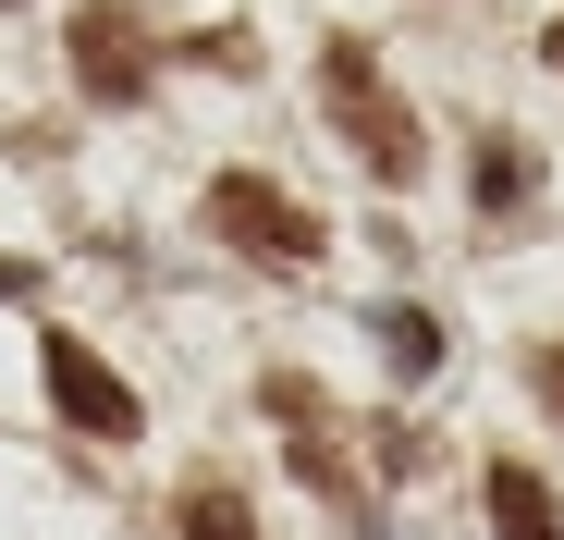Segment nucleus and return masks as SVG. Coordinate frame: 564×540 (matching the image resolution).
Wrapping results in <instances>:
<instances>
[{
  "label": "nucleus",
  "instance_id": "0eeeda50",
  "mask_svg": "<svg viewBox=\"0 0 564 540\" xmlns=\"http://www.w3.org/2000/svg\"><path fill=\"white\" fill-rule=\"evenodd\" d=\"M381 356H393L405 381H430V369H442V320H430V307H381Z\"/></svg>",
  "mask_w": 564,
  "mask_h": 540
},
{
  "label": "nucleus",
  "instance_id": "423d86ee",
  "mask_svg": "<svg viewBox=\"0 0 564 540\" xmlns=\"http://www.w3.org/2000/svg\"><path fill=\"white\" fill-rule=\"evenodd\" d=\"M528 185H540V160H528L516 136H479V185H466V197H479V222H516Z\"/></svg>",
  "mask_w": 564,
  "mask_h": 540
},
{
  "label": "nucleus",
  "instance_id": "f257e3e1",
  "mask_svg": "<svg viewBox=\"0 0 564 540\" xmlns=\"http://www.w3.org/2000/svg\"><path fill=\"white\" fill-rule=\"evenodd\" d=\"M319 111H332V136L381 172V185H417L430 136H417V111L393 99V74H381V50H368V37H319Z\"/></svg>",
  "mask_w": 564,
  "mask_h": 540
},
{
  "label": "nucleus",
  "instance_id": "1a4fd4ad",
  "mask_svg": "<svg viewBox=\"0 0 564 540\" xmlns=\"http://www.w3.org/2000/svg\"><path fill=\"white\" fill-rule=\"evenodd\" d=\"M528 393H540V406L564 418V344H528Z\"/></svg>",
  "mask_w": 564,
  "mask_h": 540
},
{
  "label": "nucleus",
  "instance_id": "20e7f679",
  "mask_svg": "<svg viewBox=\"0 0 564 540\" xmlns=\"http://www.w3.org/2000/svg\"><path fill=\"white\" fill-rule=\"evenodd\" d=\"M37 369H50V406H62L74 430L135 442V418H148V406H135V381H123V369H111V356L86 344V332H50V344H37Z\"/></svg>",
  "mask_w": 564,
  "mask_h": 540
},
{
  "label": "nucleus",
  "instance_id": "9d476101",
  "mask_svg": "<svg viewBox=\"0 0 564 540\" xmlns=\"http://www.w3.org/2000/svg\"><path fill=\"white\" fill-rule=\"evenodd\" d=\"M0 295H37V270H25V258H0Z\"/></svg>",
  "mask_w": 564,
  "mask_h": 540
},
{
  "label": "nucleus",
  "instance_id": "7ed1b4c3",
  "mask_svg": "<svg viewBox=\"0 0 564 540\" xmlns=\"http://www.w3.org/2000/svg\"><path fill=\"white\" fill-rule=\"evenodd\" d=\"M62 50H74V74H86V99H111V111L148 99V74H160V37H148L135 0H74Z\"/></svg>",
  "mask_w": 564,
  "mask_h": 540
},
{
  "label": "nucleus",
  "instance_id": "39448f33",
  "mask_svg": "<svg viewBox=\"0 0 564 540\" xmlns=\"http://www.w3.org/2000/svg\"><path fill=\"white\" fill-rule=\"evenodd\" d=\"M479 504H491V540H564V504L528 455H491L479 467Z\"/></svg>",
  "mask_w": 564,
  "mask_h": 540
},
{
  "label": "nucleus",
  "instance_id": "f03ea898",
  "mask_svg": "<svg viewBox=\"0 0 564 540\" xmlns=\"http://www.w3.org/2000/svg\"><path fill=\"white\" fill-rule=\"evenodd\" d=\"M209 234L234 246V258H258V270H307L332 234H319V209L307 197H282L270 172H221L209 185Z\"/></svg>",
  "mask_w": 564,
  "mask_h": 540
},
{
  "label": "nucleus",
  "instance_id": "6e6552de",
  "mask_svg": "<svg viewBox=\"0 0 564 540\" xmlns=\"http://www.w3.org/2000/svg\"><path fill=\"white\" fill-rule=\"evenodd\" d=\"M184 540H258L246 492H234V479H197V492H184Z\"/></svg>",
  "mask_w": 564,
  "mask_h": 540
},
{
  "label": "nucleus",
  "instance_id": "9b49d317",
  "mask_svg": "<svg viewBox=\"0 0 564 540\" xmlns=\"http://www.w3.org/2000/svg\"><path fill=\"white\" fill-rule=\"evenodd\" d=\"M540 62H552V74H564V13H552V25H540Z\"/></svg>",
  "mask_w": 564,
  "mask_h": 540
}]
</instances>
